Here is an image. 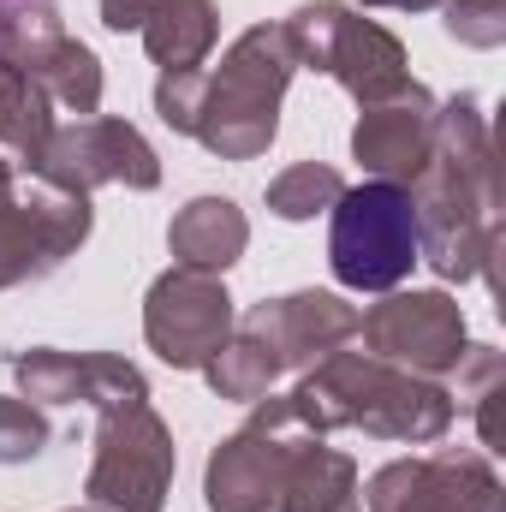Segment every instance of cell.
<instances>
[{
    "instance_id": "6da1fadb",
    "label": "cell",
    "mask_w": 506,
    "mask_h": 512,
    "mask_svg": "<svg viewBox=\"0 0 506 512\" xmlns=\"http://www.w3.org/2000/svg\"><path fill=\"white\" fill-rule=\"evenodd\" d=\"M417 215V262L441 280H489L501 256V185H495V137L477 96L435 102L429 167L405 185Z\"/></svg>"
},
{
    "instance_id": "7a4b0ae2",
    "label": "cell",
    "mask_w": 506,
    "mask_h": 512,
    "mask_svg": "<svg viewBox=\"0 0 506 512\" xmlns=\"http://www.w3.org/2000/svg\"><path fill=\"white\" fill-rule=\"evenodd\" d=\"M286 399H292V411L304 417L310 435L364 429L376 441H405V447L441 441L453 429V417H459L453 393L441 382L411 376L399 364H381L370 352H328V358H316Z\"/></svg>"
},
{
    "instance_id": "3957f363",
    "label": "cell",
    "mask_w": 506,
    "mask_h": 512,
    "mask_svg": "<svg viewBox=\"0 0 506 512\" xmlns=\"http://www.w3.org/2000/svg\"><path fill=\"white\" fill-rule=\"evenodd\" d=\"M298 60L280 24H251L227 42L221 66L203 72V102H197V126L191 137L221 155V161H256L268 155L274 131H280V102L292 84Z\"/></svg>"
},
{
    "instance_id": "277c9868",
    "label": "cell",
    "mask_w": 506,
    "mask_h": 512,
    "mask_svg": "<svg viewBox=\"0 0 506 512\" xmlns=\"http://www.w3.org/2000/svg\"><path fill=\"white\" fill-rule=\"evenodd\" d=\"M280 30L292 42V60L310 66V72H328L358 108H370L381 96H393L399 84H411L405 42L387 24L364 18L358 6H346V0H310Z\"/></svg>"
},
{
    "instance_id": "5b68a950",
    "label": "cell",
    "mask_w": 506,
    "mask_h": 512,
    "mask_svg": "<svg viewBox=\"0 0 506 512\" xmlns=\"http://www.w3.org/2000/svg\"><path fill=\"white\" fill-rule=\"evenodd\" d=\"M328 268L346 292H399V280L417 268V215L411 191L364 179L346 185L340 203L328 209Z\"/></svg>"
},
{
    "instance_id": "8992f818",
    "label": "cell",
    "mask_w": 506,
    "mask_h": 512,
    "mask_svg": "<svg viewBox=\"0 0 506 512\" xmlns=\"http://www.w3.org/2000/svg\"><path fill=\"white\" fill-rule=\"evenodd\" d=\"M179 471L173 429L149 399L102 405L96 411V459L84 477V507L102 512H161Z\"/></svg>"
},
{
    "instance_id": "52a82bcc",
    "label": "cell",
    "mask_w": 506,
    "mask_h": 512,
    "mask_svg": "<svg viewBox=\"0 0 506 512\" xmlns=\"http://www.w3.org/2000/svg\"><path fill=\"white\" fill-rule=\"evenodd\" d=\"M304 441H328V435H310L286 393H280V399L262 393L251 405V417L209 453L203 507L209 512H280L292 453H298Z\"/></svg>"
},
{
    "instance_id": "ba28073f",
    "label": "cell",
    "mask_w": 506,
    "mask_h": 512,
    "mask_svg": "<svg viewBox=\"0 0 506 512\" xmlns=\"http://www.w3.org/2000/svg\"><path fill=\"white\" fill-rule=\"evenodd\" d=\"M90 227H96V209L78 191L42 185V179H30V191H12L0 203V292L66 268L84 251Z\"/></svg>"
},
{
    "instance_id": "9c48e42d",
    "label": "cell",
    "mask_w": 506,
    "mask_h": 512,
    "mask_svg": "<svg viewBox=\"0 0 506 512\" xmlns=\"http://www.w3.org/2000/svg\"><path fill=\"white\" fill-rule=\"evenodd\" d=\"M233 328H239V310L221 274L167 268L143 298V340L167 370H203Z\"/></svg>"
},
{
    "instance_id": "30bf717a",
    "label": "cell",
    "mask_w": 506,
    "mask_h": 512,
    "mask_svg": "<svg viewBox=\"0 0 506 512\" xmlns=\"http://www.w3.org/2000/svg\"><path fill=\"white\" fill-rule=\"evenodd\" d=\"M36 179L42 185H60V191H102V185H126V191H155L161 185V155L149 149V137L114 120V114H90V120H72V126H54L42 161H36Z\"/></svg>"
},
{
    "instance_id": "8fae6325",
    "label": "cell",
    "mask_w": 506,
    "mask_h": 512,
    "mask_svg": "<svg viewBox=\"0 0 506 512\" xmlns=\"http://www.w3.org/2000/svg\"><path fill=\"white\" fill-rule=\"evenodd\" d=\"M358 334H364L370 358L441 382V376H453V364L465 352V310L441 286H429V292H387L381 304L364 310Z\"/></svg>"
},
{
    "instance_id": "7c38bea8",
    "label": "cell",
    "mask_w": 506,
    "mask_h": 512,
    "mask_svg": "<svg viewBox=\"0 0 506 512\" xmlns=\"http://www.w3.org/2000/svg\"><path fill=\"white\" fill-rule=\"evenodd\" d=\"M370 512H506V489L495 465L465 447L393 459L370 477Z\"/></svg>"
},
{
    "instance_id": "4fadbf2b",
    "label": "cell",
    "mask_w": 506,
    "mask_h": 512,
    "mask_svg": "<svg viewBox=\"0 0 506 512\" xmlns=\"http://www.w3.org/2000/svg\"><path fill=\"white\" fill-rule=\"evenodd\" d=\"M358 322H364V310L346 304L340 292H286V298L251 304L239 316V328L274 352L280 370H310L316 358L340 352L346 340H358Z\"/></svg>"
},
{
    "instance_id": "5bb4252c",
    "label": "cell",
    "mask_w": 506,
    "mask_h": 512,
    "mask_svg": "<svg viewBox=\"0 0 506 512\" xmlns=\"http://www.w3.org/2000/svg\"><path fill=\"white\" fill-rule=\"evenodd\" d=\"M18 376V399L30 405H126V399H149L143 370L114 358V352H54V346H30L12 358Z\"/></svg>"
},
{
    "instance_id": "9a60e30c",
    "label": "cell",
    "mask_w": 506,
    "mask_h": 512,
    "mask_svg": "<svg viewBox=\"0 0 506 512\" xmlns=\"http://www.w3.org/2000/svg\"><path fill=\"white\" fill-rule=\"evenodd\" d=\"M429 149H435V96L417 78L370 102L352 126V161L387 185H411L429 167Z\"/></svg>"
},
{
    "instance_id": "2e32d148",
    "label": "cell",
    "mask_w": 506,
    "mask_h": 512,
    "mask_svg": "<svg viewBox=\"0 0 506 512\" xmlns=\"http://www.w3.org/2000/svg\"><path fill=\"white\" fill-rule=\"evenodd\" d=\"M251 245V221L233 197H191L173 221H167V251L173 268H197V274H227Z\"/></svg>"
},
{
    "instance_id": "e0dca14e",
    "label": "cell",
    "mask_w": 506,
    "mask_h": 512,
    "mask_svg": "<svg viewBox=\"0 0 506 512\" xmlns=\"http://www.w3.org/2000/svg\"><path fill=\"white\" fill-rule=\"evenodd\" d=\"M137 36L161 72H197L221 42V12H215V0H155V12Z\"/></svg>"
},
{
    "instance_id": "ac0fdd59",
    "label": "cell",
    "mask_w": 506,
    "mask_h": 512,
    "mask_svg": "<svg viewBox=\"0 0 506 512\" xmlns=\"http://www.w3.org/2000/svg\"><path fill=\"white\" fill-rule=\"evenodd\" d=\"M280 512H364V501H358V459L328 447V441H304L292 453Z\"/></svg>"
},
{
    "instance_id": "d6986e66",
    "label": "cell",
    "mask_w": 506,
    "mask_h": 512,
    "mask_svg": "<svg viewBox=\"0 0 506 512\" xmlns=\"http://www.w3.org/2000/svg\"><path fill=\"white\" fill-rule=\"evenodd\" d=\"M48 137H54V102L24 72H6V84H0V155L18 173H36Z\"/></svg>"
},
{
    "instance_id": "ffe728a7",
    "label": "cell",
    "mask_w": 506,
    "mask_h": 512,
    "mask_svg": "<svg viewBox=\"0 0 506 512\" xmlns=\"http://www.w3.org/2000/svg\"><path fill=\"white\" fill-rule=\"evenodd\" d=\"M453 405H465L477 417V435H483V453H506V435H501V399H506V358L495 346H471L459 352L453 364Z\"/></svg>"
},
{
    "instance_id": "44dd1931",
    "label": "cell",
    "mask_w": 506,
    "mask_h": 512,
    "mask_svg": "<svg viewBox=\"0 0 506 512\" xmlns=\"http://www.w3.org/2000/svg\"><path fill=\"white\" fill-rule=\"evenodd\" d=\"M30 84H36L54 108L78 114V120H90V114L102 108V60H96L78 36H60V48L30 72Z\"/></svg>"
},
{
    "instance_id": "7402d4cb",
    "label": "cell",
    "mask_w": 506,
    "mask_h": 512,
    "mask_svg": "<svg viewBox=\"0 0 506 512\" xmlns=\"http://www.w3.org/2000/svg\"><path fill=\"white\" fill-rule=\"evenodd\" d=\"M66 24L54 0H0V66L12 72H36L54 48H60Z\"/></svg>"
},
{
    "instance_id": "603a6c76",
    "label": "cell",
    "mask_w": 506,
    "mask_h": 512,
    "mask_svg": "<svg viewBox=\"0 0 506 512\" xmlns=\"http://www.w3.org/2000/svg\"><path fill=\"white\" fill-rule=\"evenodd\" d=\"M203 376H209V387H215V399L256 405V399L274 387L280 364H274V352H268L262 340H251L245 328H233V334H227V346H221V352L203 364Z\"/></svg>"
},
{
    "instance_id": "cb8c5ba5",
    "label": "cell",
    "mask_w": 506,
    "mask_h": 512,
    "mask_svg": "<svg viewBox=\"0 0 506 512\" xmlns=\"http://www.w3.org/2000/svg\"><path fill=\"white\" fill-rule=\"evenodd\" d=\"M340 191H346V179L328 161H292L286 173L268 179V215H280V221H316V215H328L340 203Z\"/></svg>"
},
{
    "instance_id": "d4e9b609",
    "label": "cell",
    "mask_w": 506,
    "mask_h": 512,
    "mask_svg": "<svg viewBox=\"0 0 506 512\" xmlns=\"http://www.w3.org/2000/svg\"><path fill=\"white\" fill-rule=\"evenodd\" d=\"M48 417L42 405L18 399V393H0V465H30L42 447H48Z\"/></svg>"
},
{
    "instance_id": "484cf974",
    "label": "cell",
    "mask_w": 506,
    "mask_h": 512,
    "mask_svg": "<svg viewBox=\"0 0 506 512\" xmlns=\"http://www.w3.org/2000/svg\"><path fill=\"white\" fill-rule=\"evenodd\" d=\"M447 36L459 48H501L506 42V0H447L441 6Z\"/></svg>"
},
{
    "instance_id": "4316f807",
    "label": "cell",
    "mask_w": 506,
    "mask_h": 512,
    "mask_svg": "<svg viewBox=\"0 0 506 512\" xmlns=\"http://www.w3.org/2000/svg\"><path fill=\"white\" fill-rule=\"evenodd\" d=\"M197 102H203V66H197V72H161V78H155V114H161L167 131L191 137Z\"/></svg>"
},
{
    "instance_id": "83f0119b",
    "label": "cell",
    "mask_w": 506,
    "mask_h": 512,
    "mask_svg": "<svg viewBox=\"0 0 506 512\" xmlns=\"http://www.w3.org/2000/svg\"><path fill=\"white\" fill-rule=\"evenodd\" d=\"M149 12H155V0H102V24H108L114 36L143 30V24H149Z\"/></svg>"
},
{
    "instance_id": "f1b7e54d",
    "label": "cell",
    "mask_w": 506,
    "mask_h": 512,
    "mask_svg": "<svg viewBox=\"0 0 506 512\" xmlns=\"http://www.w3.org/2000/svg\"><path fill=\"white\" fill-rule=\"evenodd\" d=\"M364 6H387V12H435L447 0H364Z\"/></svg>"
},
{
    "instance_id": "f546056e",
    "label": "cell",
    "mask_w": 506,
    "mask_h": 512,
    "mask_svg": "<svg viewBox=\"0 0 506 512\" xmlns=\"http://www.w3.org/2000/svg\"><path fill=\"white\" fill-rule=\"evenodd\" d=\"M12 191H18V167H12V161H6V155H0V203H6V197H12Z\"/></svg>"
},
{
    "instance_id": "4dcf8cb0",
    "label": "cell",
    "mask_w": 506,
    "mask_h": 512,
    "mask_svg": "<svg viewBox=\"0 0 506 512\" xmlns=\"http://www.w3.org/2000/svg\"><path fill=\"white\" fill-rule=\"evenodd\" d=\"M72 512H102V507H72Z\"/></svg>"
}]
</instances>
